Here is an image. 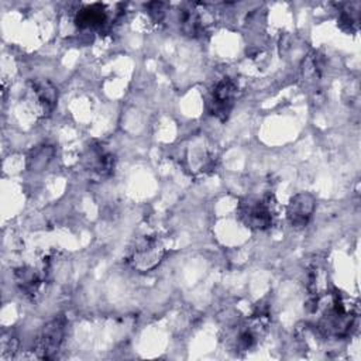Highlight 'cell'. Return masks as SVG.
Here are the masks:
<instances>
[{
    "label": "cell",
    "instance_id": "cell-7",
    "mask_svg": "<svg viewBox=\"0 0 361 361\" xmlns=\"http://www.w3.org/2000/svg\"><path fill=\"white\" fill-rule=\"evenodd\" d=\"M87 168L92 171V173L97 175L99 178L109 176L114 169V157L107 149H104L102 145L90 147Z\"/></svg>",
    "mask_w": 361,
    "mask_h": 361
},
{
    "label": "cell",
    "instance_id": "cell-9",
    "mask_svg": "<svg viewBox=\"0 0 361 361\" xmlns=\"http://www.w3.org/2000/svg\"><path fill=\"white\" fill-rule=\"evenodd\" d=\"M14 281L25 296H35L41 286V276L31 267H20L14 271Z\"/></svg>",
    "mask_w": 361,
    "mask_h": 361
},
{
    "label": "cell",
    "instance_id": "cell-5",
    "mask_svg": "<svg viewBox=\"0 0 361 361\" xmlns=\"http://www.w3.org/2000/svg\"><path fill=\"white\" fill-rule=\"evenodd\" d=\"M316 209V199L309 192L296 193L286 207V217L292 227H306Z\"/></svg>",
    "mask_w": 361,
    "mask_h": 361
},
{
    "label": "cell",
    "instance_id": "cell-1",
    "mask_svg": "<svg viewBox=\"0 0 361 361\" xmlns=\"http://www.w3.org/2000/svg\"><path fill=\"white\" fill-rule=\"evenodd\" d=\"M238 214L244 224L254 230H267L272 226L274 214L268 199L247 197L238 204Z\"/></svg>",
    "mask_w": 361,
    "mask_h": 361
},
{
    "label": "cell",
    "instance_id": "cell-11",
    "mask_svg": "<svg viewBox=\"0 0 361 361\" xmlns=\"http://www.w3.org/2000/svg\"><path fill=\"white\" fill-rule=\"evenodd\" d=\"M54 155V148L51 145H39L32 149V154L28 157V168L39 171L48 165Z\"/></svg>",
    "mask_w": 361,
    "mask_h": 361
},
{
    "label": "cell",
    "instance_id": "cell-2",
    "mask_svg": "<svg viewBox=\"0 0 361 361\" xmlns=\"http://www.w3.org/2000/svg\"><path fill=\"white\" fill-rule=\"evenodd\" d=\"M165 254L164 245L154 237H147L141 240L130 255V264L134 269L140 272L152 271L159 265Z\"/></svg>",
    "mask_w": 361,
    "mask_h": 361
},
{
    "label": "cell",
    "instance_id": "cell-3",
    "mask_svg": "<svg viewBox=\"0 0 361 361\" xmlns=\"http://www.w3.org/2000/svg\"><path fill=\"white\" fill-rule=\"evenodd\" d=\"M63 334H65V323L63 319L58 317L51 320L49 323H47L42 327L41 334L38 336L37 344H35V350L38 353L39 358H52L63 340Z\"/></svg>",
    "mask_w": 361,
    "mask_h": 361
},
{
    "label": "cell",
    "instance_id": "cell-8",
    "mask_svg": "<svg viewBox=\"0 0 361 361\" xmlns=\"http://www.w3.org/2000/svg\"><path fill=\"white\" fill-rule=\"evenodd\" d=\"M107 21L106 8L100 3L86 6L76 14L75 23L79 28H100Z\"/></svg>",
    "mask_w": 361,
    "mask_h": 361
},
{
    "label": "cell",
    "instance_id": "cell-4",
    "mask_svg": "<svg viewBox=\"0 0 361 361\" xmlns=\"http://www.w3.org/2000/svg\"><path fill=\"white\" fill-rule=\"evenodd\" d=\"M30 90V102L34 103V109L41 116H48L56 106L58 90L49 82L44 79H32L28 82Z\"/></svg>",
    "mask_w": 361,
    "mask_h": 361
},
{
    "label": "cell",
    "instance_id": "cell-6",
    "mask_svg": "<svg viewBox=\"0 0 361 361\" xmlns=\"http://www.w3.org/2000/svg\"><path fill=\"white\" fill-rule=\"evenodd\" d=\"M235 93L237 86L230 78H223L221 80H219L212 92V113L221 120L227 118L233 107Z\"/></svg>",
    "mask_w": 361,
    "mask_h": 361
},
{
    "label": "cell",
    "instance_id": "cell-10",
    "mask_svg": "<svg viewBox=\"0 0 361 361\" xmlns=\"http://www.w3.org/2000/svg\"><path fill=\"white\" fill-rule=\"evenodd\" d=\"M179 24L185 34L195 37L202 30V20L197 10L193 6L185 7L179 11Z\"/></svg>",
    "mask_w": 361,
    "mask_h": 361
}]
</instances>
